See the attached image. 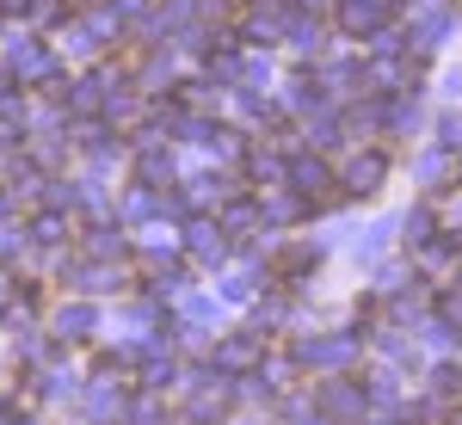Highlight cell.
<instances>
[{
  "instance_id": "obj_16",
  "label": "cell",
  "mask_w": 462,
  "mask_h": 425,
  "mask_svg": "<svg viewBox=\"0 0 462 425\" xmlns=\"http://www.w3.org/2000/svg\"><path fill=\"white\" fill-rule=\"evenodd\" d=\"M124 247H130V241H124L117 228H93V253H99V259H111V253H124Z\"/></svg>"
},
{
  "instance_id": "obj_13",
  "label": "cell",
  "mask_w": 462,
  "mask_h": 425,
  "mask_svg": "<svg viewBox=\"0 0 462 425\" xmlns=\"http://www.w3.org/2000/svg\"><path fill=\"white\" fill-rule=\"evenodd\" d=\"M32 241H43V247H56V241H69V222H62V210H43L32 222Z\"/></svg>"
},
{
  "instance_id": "obj_12",
  "label": "cell",
  "mask_w": 462,
  "mask_h": 425,
  "mask_svg": "<svg viewBox=\"0 0 462 425\" xmlns=\"http://www.w3.org/2000/svg\"><path fill=\"white\" fill-rule=\"evenodd\" d=\"M167 173H173V154H167V148H143L136 179H143V185H154V179H167Z\"/></svg>"
},
{
  "instance_id": "obj_6",
  "label": "cell",
  "mask_w": 462,
  "mask_h": 425,
  "mask_svg": "<svg viewBox=\"0 0 462 425\" xmlns=\"http://www.w3.org/2000/svg\"><path fill=\"white\" fill-rule=\"evenodd\" d=\"M383 173H389L383 154H352V161H346V191H352V198H370V191H383Z\"/></svg>"
},
{
  "instance_id": "obj_9",
  "label": "cell",
  "mask_w": 462,
  "mask_h": 425,
  "mask_svg": "<svg viewBox=\"0 0 462 425\" xmlns=\"http://www.w3.org/2000/svg\"><path fill=\"white\" fill-rule=\"evenodd\" d=\"M320 413H333V420L364 413V389H352V383H327V389H320Z\"/></svg>"
},
{
  "instance_id": "obj_3",
  "label": "cell",
  "mask_w": 462,
  "mask_h": 425,
  "mask_svg": "<svg viewBox=\"0 0 462 425\" xmlns=\"http://www.w3.org/2000/svg\"><path fill=\"white\" fill-rule=\"evenodd\" d=\"M284 185L309 204V198H327V191H333V173H327V161H315V154H290Z\"/></svg>"
},
{
  "instance_id": "obj_14",
  "label": "cell",
  "mask_w": 462,
  "mask_h": 425,
  "mask_svg": "<svg viewBox=\"0 0 462 425\" xmlns=\"http://www.w3.org/2000/svg\"><path fill=\"white\" fill-rule=\"evenodd\" d=\"M320 99H327V93H320V80H309V74H302V80H290V106H296V111H309V106L320 111Z\"/></svg>"
},
{
  "instance_id": "obj_15",
  "label": "cell",
  "mask_w": 462,
  "mask_h": 425,
  "mask_svg": "<svg viewBox=\"0 0 462 425\" xmlns=\"http://www.w3.org/2000/svg\"><path fill=\"white\" fill-rule=\"evenodd\" d=\"M253 296V272H235V278H222V302H247Z\"/></svg>"
},
{
  "instance_id": "obj_18",
  "label": "cell",
  "mask_w": 462,
  "mask_h": 425,
  "mask_svg": "<svg viewBox=\"0 0 462 425\" xmlns=\"http://www.w3.org/2000/svg\"><path fill=\"white\" fill-rule=\"evenodd\" d=\"M13 247H19V228H0V259H6Z\"/></svg>"
},
{
  "instance_id": "obj_17",
  "label": "cell",
  "mask_w": 462,
  "mask_h": 425,
  "mask_svg": "<svg viewBox=\"0 0 462 425\" xmlns=\"http://www.w3.org/2000/svg\"><path fill=\"white\" fill-rule=\"evenodd\" d=\"M444 93H450V99H462V69H450V74H444Z\"/></svg>"
},
{
  "instance_id": "obj_8",
  "label": "cell",
  "mask_w": 462,
  "mask_h": 425,
  "mask_svg": "<svg viewBox=\"0 0 462 425\" xmlns=\"http://www.w3.org/2000/svg\"><path fill=\"white\" fill-rule=\"evenodd\" d=\"M284 37L302 56H320L327 50V32H320V19H309V13H284Z\"/></svg>"
},
{
  "instance_id": "obj_5",
  "label": "cell",
  "mask_w": 462,
  "mask_h": 425,
  "mask_svg": "<svg viewBox=\"0 0 462 425\" xmlns=\"http://www.w3.org/2000/svg\"><path fill=\"white\" fill-rule=\"evenodd\" d=\"M185 247H191L198 265H222L228 259V235H222V222H191L185 228Z\"/></svg>"
},
{
  "instance_id": "obj_11",
  "label": "cell",
  "mask_w": 462,
  "mask_h": 425,
  "mask_svg": "<svg viewBox=\"0 0 462 425\" xmlns=\"http://www.w3.org/2000/svg\"><path fill=\"white\" fill-rule=\"evenodd\" d=\"M74 283L99 296V290H117V272H111V265H99V259H87V265H74Z\"/></svg>"
},
{
  "instance_id": "obj_10",
  "label": "cell",
  "mask_w": 462,
  "mask_h": 425,
  "mask_svg": "<svg viewBox=\"0 0 462 425\" xmlns=\"http://www.w3.org/2000/svg\"><path fill=\"white\" fill-rule=\"evenodd\" d=\"M253 357H259L253 339H222V346H216V370H247Z\"/></svg>"
},
{
  "instance_id": "obj_19",
  "label": "cell",
  "mask_w": 462,
  "mask_h": 425,
  "mask_svg": "<svg viewBox=\"0 0 462 425\" xmlns=\"http://www.w3.org/2000/svg\"><path fill=\"white\" fill-rule=\"evenodd\" d=\"M450 425H462V413H457V420H450Z\"/></svg>"
},
{
  "instance_id": "obj_7",
  "label": "cell",
  "mask_w": 462,
  "mask_h": 425,
  "mask_svg": "<svg viewBox=\"0 0 462 425\" xmlns=\"http://www.w3.org/2000/svg\"><path fill=\"white\" fill-rule=\"evenodd\" d=\"M93 327H99V309L93 302H62L56 309V333L62 339H93Z\"/></svg>"
},
{
  "instance_id": "obj_1",
  "label": "cell",
  "mask_w": 462,
  "mask_h": 425,
  "mask_svg": "<svg viewBox=\"0 0 462 425\" xmlns=\"http://www.w3.org/2000/svg\"><path fill=\"white\" fill-rule=\"evenodd\" d=\"M357 357V333H320V339H296V364L309 370H339Z\"/></svg>"
},
{
  "instance_id": "obj_2",
  "label": "cell",
  "mask_w": 462,
  "mask_h": 425,
  "mask_svg": "<svg viewBox=\"0 0 462 425\" xmlns=\"http://www.w3.org/2000/svg\"><path fill=\"white\" fill-rule=\"evenodd\" d=\"M401 0H339V32L346 37H376L394 19Z\"/></svg>"
},
{
  "instance_id": "obj_4",
  "label": "cell",
  "mask_w": 462,
  "mask_h": 425,
  "mask_svg": "<svg viewBox=\"0 0 462 425\" xmlns=\"http://www.w3.org/2000/svg\"><path fill=\"white\" fill-rule=\"evenodd\" d=\"M6 62H13V74H19V87H32V80H43V74L56 69L50 50H43L37 37H13V43H6Z\"/></svg>"
}]
</instances>
